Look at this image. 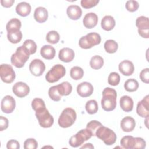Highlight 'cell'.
I'll return each mask as SVG.
<instances>
[{"instance_id": "cell-1", "label": "cell", "mask_w": 149, "mask_h": 149, "mask_svg": "<svg viewBox=\"0 0 149 149\" xmlns=\"http://www.w3.org/2000/svg\"><path fill=\"white\" fill-rule=\"evenodd\" d=\"M102 98L101 101L102 109L106 111H111L116 107V91L110 87L104 88L102 91Z\"/></svg>"}, {"instance_id": "cell-2", "label": "cell", "mask_w": 149, "mask_h": 149, "mask_svg": "<svg viewBox=\"0 0 149 149\" xmlns=\"http://www.w3.org/2000/svg\"><path fill=\"white\" fill-rule=\"evenodd\" d=\"M30 54L28 51L22 46L19 47L15 52L13 54L10 58L11 63L17 68L23 67L25 63L29 59Z\"/></svg>"}, {"instance_id": "cell-3", "label": "cell", "mask_w": 149, "mask_h": 149, "mask_svg": "<svg viewBox=\"0 0 149 149\" xmlns=\"http://www.w3.org/2000/svg\"><path fill=\"white\" fill-rule=\"evenodd\" d=\"M120 145L123 148L143 149L146 147V143L141 137H133L132 136H126L122 138Z\"/></svg>"}, {"instance_id": "cell-4", "label": "cell", "mask_w": 149, "mask_h": 149, "mask_svg": "<svg viewBox=\"0 0 149 149\" xmlns=\"http://www.w3.org/2000/svg\"><path fill=\"white\" fill-rule=\"evenodd\" d=\"M76 119V113L71 108H66L63 110L58 119L59 125L63 128L71 126Z\"/></svg>"}, {"instance_id": "cell-5", "label": "cell", "mask_w": 149, "mask_h": 149, "mask_svg": "<svg viewBox=\"0 0 149 149\" xmlns=\"http://www.w3.org/2000/svg\"><path fill=\"white\" fill-rule=\"evenodd\" d=\"M95 136L102 140L104 143L108 146L113 144L116 140L115 133L112 130L103 125L97 129L95 132Z\"/></svg>"}, {"instance_id": "cell-6", "label": "cell", "mask_w": 149, "mask_h": 149, "mask_svg": "<svg viewBox=\"0 0 149 149\" xmlns=\"http://www.w3.org/2000/svg\"><path fill=\"white\" fill-rule=\"evenodd\" d=\"M101 40V36L99 34L95 32L90 33L80 38L79 45L81 48L88 49L99 44Z\"/></svg>"}, {"instance_id": "cell-7", "label": "cell", "mask_w": 149, "mask_h": 149, "mask_svg": "<svg viewBox=\"0 0 149 149\" xmlns=\"http://www.w3.org/2000/svg\"><path fill=\"white\" fill-rule=\"evenodd\" d=\"M93 136L92 133L88 129H81L76 134L72 136L69 141V144L73 147H77Z\"/></svg>"}, {"instance_id": "cell-8", "label": "cell", "mask_w": 149, "mask_h": 149, "mask_svg": "<svg viewBox=\"0 0 149 149\" xmlns=\"http://www.w3.org/2000/svg\"><path fill=\"white\" fill-rule=\"evenodd\" d=\"M36 116L40 125L42 127H50L54 123V118L45 107L36 111Z\"/></svg>"}, {"instance_id": "cell-9", "label": "cell", "mask_w": 149, "mask_h": 149, "mask_svg": "<svg viewBox=\"0 0 149 149\" xmlns=\"http://www.w3.org/2000/svg\"><path fill=\"white\" fill-rule=\"evenodd\" d=\"M65 73V68L61 64H57L52 66L47 72L45 75V79L49 83H55L63 77Z\"/></svg>"}, {"instance_id": "cell-10", "label": "cell", "mask_w": 149, "mask_h": 149, "mask_svg": "<svg viewBox=\"0 0 149 149\" xmlns=\"http://www.w3.org/2000/svg\"><path fill=\"white\" fill-rule=\"evenodd\" d=\"M1 80L6 83H12L16 77L15 72L12 66L8 64H2L0 66Z\"/></svg>"}, {"instance_id": "cell-11", "label": "cell", "mask_w": 149, "mask_h": 149, "mask_svg": "<svg viewBox=\"0 0 149 149\" xmlns=\"http://www.w3.org/2000/svg\"><path fill=\"white\" fill-rule=\"evenodd\" d=\"M136 26L138 27L139 34L143 38H149V20L144 16L137 18Z\"/></svg>"}, {"instance_id": "cell-12", "label": "cell", "mask_w": 149, "mask_h": 149, "mask_svg": "<svg viewBox=\"0 0 149 149\" xmlns=\"http://www.w3.org/2000/svg\"><path fill=\"white\" fill-rule=\"evenodd\" d=\"M45 66L44 63L39 59L33 60L29 65V70L32 74L35 76H40L44 72Z\"/></svg>"}, {"instance_id": "cell-13", "label": "cell", "mask_w": 149, "mask_h": 149, "mask_svg": "<svg viewBox=\"0 0 149 149\" xmlns=\"http://www.w3.org/2000/svg\"><path fill=\"white\" fill-rule=\"evenodd\" d=\"M136 112L142 118H148L149 116V95H147L142 100L139 101L137 105Z\"/></svg>"}, {"instance_id": "cell-14", "label": "cell", "mask_w": 149, "mask_h": 149, "mask_svg": "<svg viewBox=\"0 0 149 149\" xmlns=\"http://www.w3.org/2000/svg\"><path fill=\"white\" fill-rule=\"evenodd\" d=\"M16 107V102L14 98L10 95L5 96L1 101V110L6 113H12Z\"/></svg>"}, {"instance_id": "cell-15", "label": "cell", "mask_w": 149, "mask_h": 149, "mask_svg": "<svg viewBox=\"0 0 149 149\" xmlns=\"http://www.w3.org/2000/svg\"><path fill=\"white\" fill-rule=\"evenodd\" d=\"M12 91L17 97L23 98L29 94L30 92V88L26 83L19 81L16 83L13 86Z\"/></svg>"}, {"instance_id": "cell-16", "label": "cell", "mask_w": 149, "mask_h": 149, "mask_svg": "<svg viewBox=\"0 0 149 149\" xmlns=\"http://www.w3.org/2000/svg\"><path fill=\"white\" fill-rule=\"evenodd\" d=\"M94 88L93 85L88 82L84 81L80 83L77 86V92L81 97L90 96L93 93Z\"/></svg>"}, {"instance_id": "cell-17", "label": "cell", "mask_w": 149, "mask_h": 149, "mask_svg": "<svg viewBox=\"0 0 149 149\" xmlns=\"http://www.w3.org/2000/svg\"><path fill=\"white\" fill-rule=\"evenodd\" d=\"M120 72L125 76H130L133 74L134 67L132 62L129 60H124L119 64Z\"/></svg>"}, {"instance_id": "cell-18", "label": "cell", "mask_w": 149, "mask_h": 149, "mask_svg": "<svg viewBox=\"0 0 149 149\" xmlns=\"http://www.w3.org/2000/svg\"><path fill=\"white\" fill-rule=\"evenodd\" d=\"M98 20V16L95 13L90 12L84 16L83 19V23L85 27L92 29L97 24Z\"/></svg>"}, {"instance_id": "cell-19", "label": "cell", "mask_w": 149, "mask_h": 149, "mask_svg": "<svg viewBox=\"0 0 149 149\" xmlns=\"http://www.w3.org/2000/svg\"><path fill=\"white\" fill-rule=\"evenodd\" d=\"M59 58L64 62H70L74 58V51L69 48H63L59 52Z\"/></svg>"}, {"instance_id": "cell-20", "label": "cell", "mask_w": 149, "mask_h": 149, "mask_svg": "<svg viewBox=\"0 0 149 149\" xmlns=\"http://www.w3.org/2000/svg\"><path fill=\"white\" fill-rule=\"evenodd\" d=\"M66 13L70 19L76 20L81 16L82 10L78 5H72L68 7L66 9Z\"/></svg>"}, {"instance_id": "cell-21", "label": "cell", "mask_w": 149, "mask_h": 149, "mask_svg": "<svg viewBox=\"0 0 149 149\" xmlns=\"http://www.w3.org/2000/svg\"><path fill=\"white\" fill-rule=\"evenodd\" d=\"M136 126L134 119L130 116L123 118L120 122V127L123 132H130L133 130Z\"/></svg>"}, {"instance_id": "cell-22", "label": "cell", "mask_w": 149, "mask_h": 149, "mask_svg": "<svg viewBox=\"0 0 149 149\" xmlns=\"http://www.w3.org/2000/svg\"><path fill=\"white\" fill-rule=\"evenodd\" d=\"M48 17V13L47 10L44 7L37 8L34 13V19L38 23H42L45 22Z\"/></svg>"}, {"instance_id": "cell-23", "label": "cell", "mask_w": 149, "mask_h": 149, "mask_svg": "<svg viewBox=\"0 0 149 149\" xmlns=\"http://www.w3.org/2000/svg\"><path fill=\"white\" fill-rule=\"evenodd\" d=\"M120 106L123 111L125 112H130L133 108V101L132 98L128 95H123L120 98Z\"/></svg>"}, {"instance_id": "cell-24", "label": "cell", "mask_w": 149, "mask_h": 149, "mask_svg": "<svg viewBox=\"0 0 149 149\" xmlns=\"http://www.w3.org/2000/svg\"><path fill=\"white\" fill-rule=\"evenodd\" d=\"M16 12L19 15L22 17H26L28 16L31 12V6L27 2H22L17 5Z\"/></svg>"}, {"instance_id": "cell-25", "label": "cell", "mask_w": 149, "mask_h": 149, "mask_svg": "<svg viewBox=\"0 0 149 149\" xmlns=\"http://www.w3.org/2000/svg\"><path fill=\"white\" fill-rule=\"evenodd\" d=\"M40 54L45 59H52L55 57V49L50 45H45L41 47Z\"/></svg>"}, {"instance_id": "cell-26", "label": "cell", "mask_w": 149, "mask_h": 149, "mask_svg": "<svg viewBox=\"0 0 149 149\" xmlns=\"http://www.w3.org/2000/svg\"><path fill=\"white\" fill-rule=\"evenodd\" d=\"M101 27L104 30L110 31L114 28L115 26V20L111 16H105L101 20Z\"/></svg>"}, {"instance_id": "cell-27", "label": "cell", "mask_w": 149, "mask_h": 149, "mask_svg": "<svg viewBox=\"0 0 149 149\" xmlns=\"http://www.w3.org/2000/svg\"><path fill=\"white\" fill-rule=\"evenodd\" d=\"M21 26L22 23L20 20L17 18H13L7 23L6 29L8 33L16 32L20 31Z\"/></svg>"}, {"instance_id": "cell-28", "label": "cell", "mask_w": 149, "mask_h": 149, "mask_svg": "<svg viewBox=\"0 0 149 149\" xmlns=\"http://www.w3.org/2000/svg\"><path fill=\"white\" fill-rule=\"evenodd\" d=\"M58 92L61 97L69 95L72 91V85L68 81H64L56 85Z\"/></svg>"}, {"instance_id": "cell-29", "label": "cell", "mask_w": 149, "mask_h": 149, "mask_svg": "<svg viewBox=\"0 0 149 149\" xmlns=\"http://www.w3.org/2000/svg\"><path fill=\"white\" fill-rule=\"evenodd\" d=\"M104 65L103 58L99 55L93 56L90 61V65L93 69H100Z\"/></svg>"}, {"instance_id": "cell-30", "label": "cell", "mask_w": 149, "mask_h": 149, "mask_svg": "<svg viewBox=\"0 0 149 149\" xmlns=\"http://www.w3.org/2000/svg\"><path fill=\"white\" fill-rule=\"evenodd\" d=\"M124 88L128 92L135 91L139 88V83L134 79H129L125 82Z\"/></svg>"}, {"instance_id": "cell-31", "label": "cell", "mask_w": 149, "mask_h": 149, "mask_svg": "<svg viewBox=\"0 0 149 149\" xmlns=\"http://www.w3.org/2000/svg\"><path fill=\"white\" fill-rule=\"evenodd\" d=\"M104 48L107 52L113 54L117 51L118 48V44L113 40H108L104 43Z\"/></svg>"}, {"instance_id": "cell-32", "label": "cell", "mask_w": 149, "mask_h": 149, "mask_svg": "<svg viewBox=\"0 0 149 149\" xmlns=\"http://www.w3.org/2000/svg\"><path fill=\"white\" fill-rule=\"evenodd\" d=\"M84 74V71L83 69L79 66H74L71 68L70 70V77L75 80H80Z\"/></svg>"}, {"instance_id": "cell-33", "label": "cell", "mask_w": 149, "mask_h": 149, "mask_svg": "<svg viewBox=\"0 0 149 149\" xmlns=\"http://www.w3.org/2000/svg\"><path fill=\"white\" fill-rule=\"evenodd\" d=\"M86 110L88 114L93 115L98 111V106L97 101L94 100H90L86 104Z\"/></svg>"}, {"instance_id": "cell-34", "label": "cell", "mask_w": 149, "mask_h": 149, "mask_svg": "<svg viewBox=\"0 0 149 149\" xmlns=\"http://www.w3.org/2000/svg\"><path fill=\"white\" fill-rule=\"evenodd\" d=\"M7 38L9 42L13 44L19 42L22 38V33L21 31L16 32H10L7 34Z\"/></svg>"}, {"instance_id": "cell-35", "label": "cell", "mask_w": 149, "mask_h": 149, "mask_svg": "<svg viewBox=\"0 0 149 149\" xmlns=\"http://www.w3.org/2000/svg\"><path fill=\"white\" fill-rule=\"evenodd\" d=\"M23 46L28 51L30 55L33 54L36 52L37 45L36 42L32 40H26L23 44Z\"/></svg>"}, {"instance_id": "cell-36", "label": "cell", "mask_w": 149, "mask_h": 149, "mask_svg": "<svg viewBox=\"0 0 149 149\" xmlns=\"http://www.w3.org/2000/svg\"><path fill=\"white\" fill-rule=\"evenodd\" d=\"M59 38L60 36L59 33L55 30L49 31L46 36L47 41L52 44H56L59 41Z\"/></svg>"}, {"instance_id": "cell-37", "label": "cell", "mask_w": 149, "mask_h": 149, "mask_svg": "<svg viewBox=\"0 0 149 149\" xmlns=\"http://www.w3.org/2000/svg\"><path fill=\"white\" fill-rule=\"evenodd\" d=\"M48 95L51 99L54 101H59L62 98V97L58 92L56 86H54L49 88L48 90Z\"/></svg>"}, {"instance_id": "cell-38", "label": "cell", "mask_w": 149, "mask_h": 149, "mask_svg": "<svg viewBox=\"0 0 149 149\" xmlns=\"http://www.w3.org/2000/svg\"><path fill=\"white\" fill-rule=\"evenodd\" d=\"M101 126H102V125L100 122L97 120H91L87 124L86 128L92 133L93 136H95L96 131Z\"/></svg>"}, {"instance_id": "cell-39", "label": "cell", "mask_w": 149, "mask_h": 149, "mask_svg": "<svg viewBox=\"0 0 149 149\" xmlns=\"http://www.w3.org/2000/svg\"><path fill=\"white\" fill-rule=\"evenodd\" d=\"M120 76L116 72H111L108 77V83L111 86H117L120 82Z\"/></svg>"}, {"instance_id": "cell-40", "label": "cell", "mask_w": 149, "mask_h": 149, "mask_svg": "<svg viewBox=\"0 0 149 149\" xmlns=\"http://www.w3.org/2000/svg\"><path fill=\"white\" fill-rule=\"evenodd\" d=\"M31 107L34 111H36L42 108L45 107V104L43 100L40 98H36L31 102Z\"/></svg>"}, {"instance_id": "cell-41", "label": "cell", "mask_w": 149, "mask_h": 149, "mask_svg": "<svg viewBox=\"0 0 149 149\" xmlns=\"http://www.w3.org/2000/svg\"><path fill=\"white\" fill-rule=\"evenodd\" d=\"M126 9L131 12H133L136 11L139 7V4L137 1H134V0H130L127 1L125 5Z\"/></svg>"}, {"instance_id": "cell-42", "label": "cell", "mask_w": 149, "mask_h": 149, "mask_svg": "<svg viewBox=\"0 0 149 149\" xmlns=\"http://www.w3.org/2000/svg\"><path fill=\"white\" fill-rule=\"evenodd\" d=\"M38 146V143L36 140L33 138H29L26 140L24 142V149H36Z\"/></svg>"}, {"instance_id": "cell-43", "label": "cell", "mask_w": 149, "mask_h": 149, "mask_svg": "<svg viewBox=\"0 0 149 149\" xmlns=\"http://www.w3.org/2000/svg\"><path fill=\"white\" fill-rule=\"evenodd\" d=\"M99 2L98 0H81V5L85 9H90L96 6Z\"/></svg>"}, {"instance_id": "cell-44", "label": "cell", "mask_w": 149, "mask_h": 149, "mask_svg": "<svg viewBox=\"0 0 149 149\" xmlns=\"http://www.w3.org/2000/svg\"><path fill=\"white\" fill-rule=\"evenodd\" d=\"M140 78L143 82L145 83H149V69L148 68H145L141 71L140 73Z\"/></svg>"}, {"instance_id": "cell-45", "label": "cell", "mask_w": 149, "mask_h": 149, "mask_svg": "<svg viewBox=\"0 0 149 149\" xmlns=\"http://www.w3.org/2000/svg\"><path fill=\"white\" fill-rule=\"evenodd\" d=\"M6 148L8 149H19L20 148V144L17 140L12 139L8 141Z\"/></svg>"}, {"instance_id": "cell-46", "label": "cell", "mask_w": 149, "mask_h": 149, "mask_svg": "<svg viewBox=\"0 0 149 149\" xmlns=\"http://www.w3.org/2000/svg\"><path fill=\"white\" fill-rule=\"evenodd\" d=\"M9 125L8 119L2 116H0V130L3 131V130L8 128Z\"/></svg>"}, {"instance_id": "cell-47", "label": "cell", "mask_w": 149, "mask_h": 149, "mask_svg": "<svg viewBox=\"0 0 149 149\" xmlns=\"http://www.w3.org/2000/svg\"><path fill=\"white\" fill-rule=\"evenodd\" d=\"M15 2L14 0H8V1H1V3L2 5V6H3V7L5 8H10L11 7L13 3Z\"/></svg>"}, {"instance_id": "cell-48", "label": "cell", "mask_w": 149, "mask_h": 149, "mask_svg": "<svg viewBox=\"0 0 149 149\" xmlns=\"http://www.w3.org/2000/svg\"><path fill=\"white\" fill-rule=\"evenodd\" d=\"M81 148H94V146L91 143H86Z\"/></svg>"}]
</instances>
